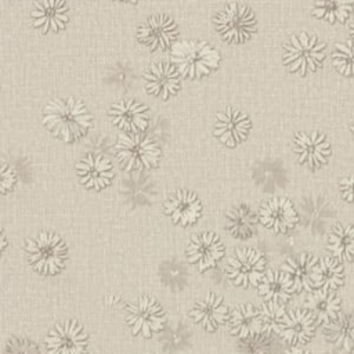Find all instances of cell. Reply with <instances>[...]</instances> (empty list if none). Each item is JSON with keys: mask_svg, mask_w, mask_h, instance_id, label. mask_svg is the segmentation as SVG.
Here are the masks:
<instances>
[{"mask_svg": "<svg viewBox=\"0 0 354 354\" xmlns=\"http://www.w3.org/2000/svg\"><path fill=\"white\" fill-rule=\"evenodd\" d=\"M178 35L176 22L166 14L149 17L137 32L140 43L152 51L169 48Z\"/></svg>", "mask_w": 354, "mask_h": 354, "instance_id": "cell-11", "label": "cell"}, {"mask_svg": "<svg viewBox=\"0 0 354 354\" xmlns=\"http://www.w3.org/2000/svg\"><path fill=\"white\" fill-rule=\"evenodd\" d=\"M230 330L239 339H250L263 333L260 310L250 303L236 307L230 315Z\"/></svg>", "mask_w": 354, "mask_h": 354, "instance_id": "cell-23", "label": "cell"}, {"mask_svg": "<svg viewBox=\"0 0 354 354\" xmlns=\"http://www.w3.org/2000/svg\"><path fill=\"white\" fill-rule=\"evenodd\" d=\"M30 17L33 26L40 32H58L66 26L69 10L64 0H36Z\"/></svg>", "mask_w": 354, "mask_h": 354, "instance_id": "cell-18", "label": "cell"}, {"mask_svg": "<svg viewBox=\"0 0 354 354\" xmlns=\"http://www.w3.org/2000/svg\"><path fill=\"white\" fill-rule=\"evenodd\" d=\"M6 246H7V239H6V235H4V231H3V235H1V252L6 250Z\"/></svg>", "mask_w": 354, "mask_h": 354, "instance_id": "cell-38", "label": "cell"}, {"mask_svg": "<svg viewBox=\"0 0 354 354\" xmlns=\"http://www.w3.org/2000/svg\"><path fill=\"white\" fill-rule=\"evenodd\" d=\"M257 290L264 301H275L283 304L292 297L293 292H296V288L285 271L268 270L257 285Z\"/></svg>", "mask_w": 354, "mask_h": 354, "instance_id": "cell-22", "label": "cell"}, {"mask_svg": "<svg viewBox=\"0 0 354 354\" xmlns=\"http://www.w3.org/2000/svg\"><path fill=\"white\" fill-rule=\"evenodd\" d=\"M325 43L315 36L300 32L290 37L285 44L283 64L290 72H297L304 76L307 72H315L325 58Z\"/></svg>", "mask_w": 354, "mask_h": 354, "instance_id": "cell-5", "label": "cell"}, {"mask_svg": "<svg viewBox=\"0 0 354 354\" xmlns=\"http://www.w3.org/2000/svg\"><path fill=\"white\" fill-rule=\"evenodd\" d=\"M353 0H314L311 14L329 24H335L336 21L346 22L353 11Z\"/></svg>", "mask_w": 354, "mask_h": 354, "instance_id": "cell-30", "label": "cell"}, {"mask_svg": "<svg viewBox=\"0 0 354 354\" xmlns=\"http://www.w3.org/2000/svg\"><path fill=\"white\" fill-rule=\"evenodd\" d=\"M317 259L313 257L308 253H301L296 257H290L286 260V263L282 266V271H285L292 282L295 283L296 290H313L311 285V275L313 270L317 264Z\"/></svg>", "mask_w": 354, "mask_h": 354, "instance_id": "cell-26", "label": "cell"}, {"mask_svg": "<svg viewBox=\"0 0 354 354\" xmlns=\"http://www.w3.org/2000/svg\"><path fill=\"white\" fill-rule=\"evenodd\" d=\"M343 283V266L330 257H322L317 261L313 275L311 285L314 289H337ZM311 290V292H313Z\"/></svg>", "mask_w": 354, "mask_h": 354, "instance_id": "cell-27", "label": "cell"}, {"mask_svg": "<svg viewBox=\"0 0 354 354\" xmlns=\"http://www.w3.org/2000/svg\"><path fill=\"white\" fill-rule=\"evenodd\" d=\"M340 191L347 202H354V174L340 181Z\"/></svg>", "mask_w": 354, "mask_h": 354, "instance_id": "cell-36", "label": "cell"}, {"mask_svg": "<svg viewBox=\"0 0 354 354\" xmlns=\"http://www.w3.org/2000/svg\"><path fill=\"white\" fill-rule=\"evenodd\" d=\"M286 313L288 311L285 310L282 303L264 301L263 306L260 307L263 333H271V332L279 333V329L283 324Z\"/></svg>", "mask_w": 354, "mask_h": 354, "instance_id": "cell-31", "label": "cell"}, {"mask_svg": "<svg viewBox=\"0 0 354 354\" xmlns=\"http://www.w3.org/2000/svg\"><path fill=\"white\" fill-rule=\"evenodd\" d=\"M324 335L336 347L351 351L354 348V314H344L325 324Z\"/></svg>", "mask_w": 354, "mask_h": 354, "instance_id": "cell-28", "label": "cell"}, {"mask_svg": "<svg viewBox=\"0 0 354 354\" xmlns=\"http://www.w3.org/2000/svg\"><path fill=\"white\" fill-rule=\"evenodd\" d=\"M350 33H351V40L354 41V19H353V22L350 25Z\"/></svg>", "mask_w": 354, "mask_h": 354, "instance_id": "cell-39", "label": "cell"}, {"mask_svg": "<svg viewBox=\"0 0 354 354\" xmlns=\"http://www.w3.org/2000/svg\"><path fill=\"white\" fill-rule=\"evenodd\" d=\"M225 272L235 286H257L266 274V259L259 250L250 248L238 249L230 257Z\"/></svg>", "mask_w": 354, "mask_h": 354, "instance_id": "cell-8", "label": "cell"}, {"mask_svg": "<svg viewBox=\"0 0 354 354\" xmlns=\"http://www.w3.org/2000/svg\"><path fill=\"white\" fill-rule=\"evenodd\" d=\"M178 71L169 62H156L144 73L145 88L151 95L167 100L180 88Z\"/></svg>", "mask_w": 354, "mask_h": 354, "instance_id": "cell-20", "label": "cell"}, {"mask_svg": "<svg viewBox=\"0 0 354 354\" xmlns=\"http://www.w3.org/2000/svg\"><path fill=\"white\" fill-rule=\"evenodd\" d=\"M171 59L180 75L198 79L217 68L220 54L205 41L183 40L173 44Z\"/></svg>", "mask_w": 354, "mask_h": 354, "instance_id": "cell-3", "label": "cell"}, {"mask_svg": "<svg viewBox=\"0 0 354 354\" xmlns=\"http://www.w3.org/2000/svg\"><path fill=\"white\" fill-rule=\"evenodd\" d=\"M4 354H40V348L33 340L15 336L7 342Z\"/></svg>", "mask_w": 354, "mask_h": 354, "instance_id": "cell-33", "label": "cell"}, {"mask_svg": "<svg viewBox=\"0 0 354 354\" xmlns=\"http://www.w3.org/2000/svg\"><path fill=\"white\" fill-rule=\"evenodd\" d=\"M213 131L221 144L235 147L246 140L250 131V119L242 111L228 106L224 112L217 113Z\"/></svg>", "mask_w": 354, "mask_h": 354, "instance_id": "cell-12", "label": "cell"}, {"mask_svg": "<svg viewBox=\"0 0 354 354\" xmlns=\"http://www.w3.org/2000/svg\"><path fill=\"white\" fill-rule=\"evenodd\" d=\"M165 213L173 223L187 227L195 224L202 213V203L195 192L178 189L163 205Z\"/></svg>", "mask_w": 354, "mask_h": 354, "instance_id": "cell-19", "label": "cell"}, {"mask_svg": "<svg viewBox=\"0 0 354 354\" xmlns=\"http://www.w3.org/2000/svg\"><path fill=\"white\" fill-rule=\"evenodd\" d=\"M17 183V171L8 163L3 162L1 165V180H0V191L1 194H7L14 188Z\"/></svg>", "mask_w": 354, "mask_h": 354, "instance_id": "cell-34", "label": "cell"}, {"mask_svg": "<svg viewBox=\"0 0 354 354\" xmlns=\"http://www.w3.org/2000/svg\"><path fill=\"white\" fill-rule=\"evenodd\" d=\"M80 184L88 189H104L113 178V166L104 155L88 153L76 163Z\"/></svg>", "mask_w": 354, "mask_h": 354, "instance_id": "cell-15", "label": "cell"}, {"mask_svg": "<svg viewBox=\"0 0 354 354\" xmlns=\"http://www.w3.org/2000/svg\"><path fill=\"white\" fill-rule=\"evenodd\" d=\"M351 131H353V137H354V120L351 122Z\"/></svg>", "mask_w": 354, "mask_h": 354, "instance_id": "cell-41", "label": "cell"}, {"mask_svg": "<svg viewBox=\"0 0 354 354\" xmlns=\"http://www.w3.org/2000/svg\"><path fill=\"white\" fill-rule=\"evenodd\" d=\"M112 123L124 133H144L148 127V108L137 100L113 102L108 111Z\"/></svg>", "mask_w": 354, "mask_h": 354, "instance_id": "cell-14", "label": "cell"}, {"mask_svg": "<svg viewBox=\"0 0 354 354\" xmlns=\"http://www.w3.org/2000/svg\"><path fill=\"white\" fill-rule=\"evenodd\" d=\"M333 66L344 76H354V41L339 43L332 54Z\"/></svg>", "mask_w": 354, "mask_h": 354, "instance_id": "cell-32", "label": "cell"}, {"mask_svg": "<svg viewBox=\"0 0 354 354\" xmlns=\"http://www.w3.org/2000/svg\"><path fill=\"white\" fill-rule=\"evenodd\" d=\"M285 354H310L307 350L303 348H297V347H292L288 351H285Z\"/></svg>", "mask_w": 354, "mask_h": 354, "instance_id": "cell-37", "label": "cell"}, {"mask_svg": "<svg viewBox=\"0 0 354 354\" xmlns=\"http://www.w3.org/2000/svg\"><path fill=\"white\" fill-rule=\"evenodd\" d=\"M295 153L301 165L317 169L326 163L330 155V145L325 136L318 131H301L295 136Z\"/></svg>", "mask_w": 354, "mask_h": 354, "instance_id": "cell-17", "label": "cell"}, {"mask_svg": "<svg viewBox=\"0 0 354 354\" xmlns=\"http://www.w3.org/2000/svg\"><path fill=\"white\" fill-rule=\"evenodd\" d=\"M224 253L225 249L218 235L210 231L194 235L185 250L188 261L199 272L214 268L224 257Z\"/></svg>", "mask_w": 354, "mask_h": 354, "instance_id": "cell-10", "label": "cell"}, {"mask_svg": "<svg viewBox=\"0 0 354 354\" xmlns=\"http://www.w3.org/2000/svg\"><path fill=\"white\" fill-rule=\"evenodd\" d=\"M315 324V317L307 308L290 310L286 313L283 324L279 329V335L290 346L304 344L313 337Z\"/></svg>", "mask_w": 354, "mask_h": 354, "instance_id": "cell-21", "label": "cell"}, {"mask_svg": "<svg viewBox=\"0 0 354 354\" xmlns=\"http://www.w3.org/2000/svg\"><path fill=\"white\" fill-rule=\"evenodd\" d=\"M214 25L223 40L241 44L252 39L257 30V21L249 7L230 3L214 17Z\"/></svg>", "mask_w": 354, "mask_h": 354, "instance_id": "cell-6", "label": "cell"}, {"mask_svg": "<svg viewBox=\"0 0 354 354\" xmlns=\"http://www.w3.org/2000/svg\"><path fill=\"white\" fill-rule=\"evenodd\" d=\"M109 79L112 83L126 84L131 79V71L126 65L119 62L113 65V68L109 71Z\"/></svg>", "mask_w": 354, "mask_h": 354, "instance_id": "cell-35", "label": "cell"}, {"mask_svg": "<svg viewBox=\"0 0 354 354\" xmlns=\"http://www.w3.org/2000/svg\"><path fill=\"white\" fill-rule=\"evenodd\" d=\"M304 307L315 317L317 322L328 324L337 318L340 297L333 293V289H314L306 299Z\"/></svg>", "mask_w": 354, "mask_h": 354, "instance_id": "cell-24", "label": "cell"}, {"mask_svg": "<svg viewBox=\"0 0 354 354\" xmlns=\"http://www.w3.org/2000/svg\"><path fill=\"white\" fill-rule=\"evenodd\" d=\"M252 354H264V353H252Z\"/></svg>", "mask_w": 354, "mask_h": 354, "instance_id": "cell-42", "label": "cell"}, {"mask_svg": "<svg viewBox=\"0 0 354 354\" xmlns=\"http://www.w3.org/2000/svg\"><path fill=\"white\" fill-rule=\"evenodd\" d=\"M93 118L75 97H55L43 108V124L58 138L72 142L91 127Z\"/></svg>", "mask_w": 354, "mask_h": 354, "instance_id": "cell-1", "label": "cell"}, {"mask_svg": "<svg viewBox=\"0 0 354 354\" xmlns=\"http://www.w3.org/2000/svg\"><path fill=\"white\" fill-rule=\"evenodd\" d=\"M259 220L268 230L283 234L295 228L299 216L290 201L286 198H272L260 207Z\"/></svg>", "mask_w": 354, "mask_h": 354, "instance_id": "cell-16", "label": "cell"}, {"mask_svg": "<svg viewBox=\"0 0 354 354\" xmlns=\"http://www.w3.org/2000/svg\"><path fill=\"white\" fill-rule=\"evenodd\" d=\"M326 248L336 259L351 261L354 259V225H333L328 236Z\"/></svg>", "mask_w": 354, "mask_h": 354, "instance_id": "cell-29", "label": "cell"}, {"mask_svg": "<svg viewBox=\"0 0 354 354\" xmlns=\"http://www.w3.org/2000/svg\"><path fill=\"white\" fill-rule=\"evenodd\" d=\"M29 266L41 275L58 274L68 259V246L55 232H39L25 242Z\"/></svg>", "mask_w": 354, "mask_h": 354, "instance_id": "cell-2", "label": "cell"}, {"mask_svg": "<svg viewBox=\"0 0 354 354\" xmlns=\"http://www.w3.org/2000/svg\"><path fill=\"white\" fill-rule=\"evenodd\" d=\"M230 315L231 314L223 297L214 292H209L196 300L189 311L192 321L207 332L217 330L227 319H230Z\"/></svg>", "mask_w": 354, "mask_h": 354, "instance_id": "cell-13", "label": "cell"}, {"mask_svg": "<svg viewBox=\"0 0 354 354\" xmlns=\"http://www.w3.org/2000/svg\"><path fill=\"white\" fill-rule=\"evenodd\" d=\"M256 225L257 214L246 203L231 207L225 214V228L232 238L249 239L256 232Z\"/></svg>", "mask_w": 354, "mask_h": 354, "instance_id": "cell-25", "label": "cell"}, {"mask_svg": "<svg viewBox=\"0 0 354 354\" xmlns=\"http://www.w3.org/2000/svg\"><path fill=\"white\" fill-rule=\"evenodd\" d=\"M47 354H87L88 335L75 319H65L53 326L44 339Z\"/></svg>", "mask_w": 354, "mask_h": 354, "instance_id": "cell-9", "label": "cell"}, {"mask_svg": "<svg viewBox=\"0 0 354 354\" xmlns=\"http://www.w3.org/2000/svg\"><path fill=\"white\" fill-rule=\"evenodd\" d=\"M116 158L124 170H148L158 165L159 145L144 133H120L115 144Z\"/></svg>", "mask_w": 354, "mask_h": 354, "instance_id": "cell-4", "label": "cell"}, {"mask_svg": "<svg viewBox=\"0 0 354 354\" xmlns=\"http://www.w3.org/2000/svg\"><path fill=\"white\" fill-rule=\"evenodd\" d=\"M115 1H123V3H136V0H115Z\"/></svg>", "mask_w": 354, "mask_h": 354, "instance_id": "cell-40", "label": "cell"}, {"mask_svg": "<svg viewBox=\"0 0 354 354\" xmlns=\"http://www.w3.org/2000/svg\"><path fill=\"white\" fill-rule=\"evenodd\" d=\"M126 324L134 336L152 337L162 332L167 314L162 304L149 296H141L126 307Z\"/></svg>", "mask_w": 354, "mask_h": 354, "instance_id": "cell-7", "label": "cell"}]
</instances>
